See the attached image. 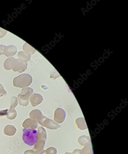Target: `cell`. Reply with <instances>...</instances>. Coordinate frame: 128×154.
Listing matches in <instances>:
<instances>
[{
  "label": "cell",
  "instance_id": "obj_1",
  "mask_svg": "<svg viewBox=\"0 0 128 154\" xmlns=\"http://www.w3.org/2000/svg\"><path fill=\"white\" fill-rule=\"evenodd\" d=\"M32 82V76L27 73L20 75L13 79V85L17 88H25L29 86Z\"/></svg>",
  "mask_w": 128,
  "mask_h": 154
},
{
  "label": "cell",
  "instance_id": "obj_2",
  "mask_svg": "<svg viewBox=\"0 0 128 154\" xmlns=\"http://www.w3.org/2000/svg\"><path fill=\"white\" fill-rule=\"evenodd\" d=\"M37 132V140L32 149L35 152H39L43 150L47 138L46 131L42 127L38 128Z\"/></svg>",
  "mask_w": 128,
  "mask_h": 154
},
{
  "label": "cell",
  "instance_id": "obj_3",
  "mask_svg": "<svg viewBox=\"0 0 128 154\" xmlns=\"http://www.w3.org/2000/svg\"><path fill=\"white\" fill-rule=\"evenodd\" d=\"M37 131L35 129L25 128L23 129V140L27 145L30 146L34 145L37 140Z\"/></svg>",
  "mask_w": 128,
  "mask_h": 154
},
{
  "label": "cell",
  "instance_id": "obj_4",
  "mask_svg": "<svg viewBox=\"0 0 128 154\" xmlns=\"http://www.w3.org/2000/svg\"><path fill=\"white\" fill-rule=\"evenodd\" d=\"M33 92L32 88H23L21 92L18 95L17 99L20 106L26 107L29 103L31 95Z\"/></svg>",
  "mask_w": 128,
  "mask_h": 154
},
{
  "label": "cell",
  "instance_id": "obj_5",
  "mask_svg": "<svg viewBox=\"0 0 128 154\" xmlns=\"http://www.w3.org/2000/svg\"><path fill=\"white\" fill-rule=\"evenodd\" d=\"M10 109L8 110L6 116L8 119L13 120L15 119L17 116V113L15 110V108L18 103V99L16 97H12L10 98Z\"/></svg>",
  "mask_w": 128,
  "mask_h": 154
},
{
  "label": "cell",
  "instance_id": "obj_6",
  "mask_svg": "<svg viewBox=\"0 0 128 154\" xmlns=\"http://www.w3.org/2000/svg\"><path fill=\"white\" fill-rule=\"evenodd\" d=\"M11 68L13 71L21 73L26 69L28 66L27 63L22 62L19 59H13L11 63Z\"/></svg>",
  "mask_w": 128,
  "mask_h": 154
},
{
  "label": "cell",
  "instance_id": "obj_7",
  "mask_svg": "<svg viewBox=\"0 0 128 154\" xmlns=\"http://www.w3.org/2000/svg\"><path fill=\"white\" fill-rule=\"evenodd\" d=\"M38 123L35 120L31 118L25 119L22 124L23 127L25 129H35L37 128Z\"/></svg>",
  "mask_w": 128,
  "mask_h": 154
},
{
  "label": "cell",
  "instance_id": "obj_8",
  "mask_svg": "<svg viewBox=\"0 0 128 154\" xmlns=\"http://www.w3.org/2000/svg\"><path fill=\"white\" fill-rule=\"evenodd\" d=\"M43 100L41 95L37 94H34L31 95L29 101L33 107H35L41 103Z\"/></svg>",
  "mask_w": 128,
  "mask_h": 154
},
{
  "label": "cell",
  "instance_id": "obj_9",
  "mask_svg": "<svg viewBox=\"0 0 128 154\" xmlns=\"http://www.w3.org/2000/svg\"><path fill=\"white\" fill-rule=\"evenodd\" d=\"M38 123L41 125L42 126L46 127L49 129H55L54 124H55L54 122L43 116L40 120L38 121Z\"/></svg>",
  "mask_w": 128,
  "mask_h": 154
},
{
  "label": "cell",
  "instance_id": "obj_10",
  "mask_svg": "<svg viewBox=\"0 0 128 154\" xmlns=\"http://www.w3.org/2000/svg\"><path fill=\"white\" fill-rule=\"evenodd\" d=\"M17 48L16 46L11 45L5 46L4 51V54L7 57H13L17 53Z\"/></svg>",
  "mask_w": 128,
  "mask_h": 154
},
{
  "label": "cell",
  "instance_id": "obj_11",
  "mask_svg": "<svg viewBox=\"0 0 128 154\" xmlns=\"http://www.w3.org/2000/svg\"><path fill=\"white\" fill-rule=\"evenodd\" d=\"M30 118L35 119L38 122L43 117L40 110L35 109L32 110L29 114Z\"/></svg>",
  "mask_w": 128,
  "mask_h": 154
},
{
  "label": "cell",
  "instance_id": "obj_12",
  "mask_svg": "<svg viewBox=\"0 0 128 154\" xmlns=\"http://www.w3.org/2000/svg\"><path fill=\"white\" fill-rule=\"evenodd\" d=\"M17 131V129L14 126L8 125L5 127L4 129V133L6 135L13 136L14 135Z\"/></svg>",
  "mask_w": 128,
  "mask_h": 154
},
{
  "label": "cell",
  "instance_id": "obj_13",
  "mask_svg": "<svg viewBox=\"0 0 128 154\" xmlns=\"http://www.w3.org/2000/svg\"><path fill=\"white\" fill-rule=\"evenodd\" d=\"M18 57L19 60L20 61L24 62L27 63L31 59V55L29 54H27L24 51H21L19 52L18 53Z\"/></svg>",
  "mask_w": 128,
  "mask_h": 154
},
{
  "label": "cell",
  "instance_id": "obj_14",
  "mask_svg": "<svg viewBox=\"0 0 128 154\" xmlns=\"http://www.w3.org/2000/svg\"><path fill=\"white\" fill-rule=\"evenodd\" d=\"M23 50L25 53H27V54H30L31 55L34 54L36 51L35 49L27 43H24L23 45Z\"/></svg>",
  "mask_w": 128,
  "mask_h": 154
},
{
  "label": "cell",
  "instance_id": "obj_15",
  "mask_svg": "<svg viewBox=\"0 0 128 154\" xmlns=\"http://www.w3.org/2000/svg\"><path fill=\"white\" fill-rule=\"evenodd\" d=\"M15 59L14 57H12L10 58H8L5 60L4 63V68L6 70H10L11 69V63L13 59Z\"/></svg>",
  "mask_w": 128,
  "mask_h": 154
},
{
  "label": "cell",
  "instance_id": "obj_16",
  "mask_svg": "<svg viewBox=\"0 0 128 154\" xmlns=\"http://www.w3.org/2000/svg\"><path fill=\"white\" fill-rule=\"evenodd\" d=\"M46 154H56L57 150L55 148L50 147L45 150Z\"/></svg>",
  "mask_w": 128,
  "mask_h": 154
},
{
  "label": "cell",
  "instance_id": "obj_17",
  "mask_svg": "<svg viewBox=\"0 0 128 154\" xmlns=\"http://www.w3.org/2000/svg\"><path fill=\"white\" fill-rule=\"evenodd\" d=\"M7 94L4 89L3 86L2 84H0V97L3 96H5Z\"/></svg>",
  "mask_w": 128,
  "mask_h": 154
},
{
  "label": "cell",
  "instance_id": "obj_18",
  "mask_svg": "<svg viewBox=\"0 0 128 154\" xmlns=\"http://www.w3.org/2000/svg\"><path fill=\"white\" fill-rule=\"evenodd\" d=\"M8 31L4 29L0 28V38H3L6 35Z\"/></svg>",
  "mask_w": 128,
  "mask_h": 154
},
{
  "label": "cell",
  "instance_id": "obj_19",
  "mask_svg": "<svg viewBox=\"0 0 128 154\" xmlns=\"http://www.w3.org/2000/svg\"><path fill=\"white\" fill-rule=\"evenodd\" d=\"M5 46L3 45H0V55L4 54V51L5 48Z\"/></svg>",
  "mask_w": 128,
  "mask_h": 154
},
{
  "label": "cell",
  "instance_id": "obj_20",
  "mask_svg": "<svg viewBox=\"0 0 128 154\" xmlns=\"http://www.w3.org/2000/svg\"><path fill=\"white\" fill-rule=\"evenodd\" d=\"M34 151L33 150H28L24 152V154H34Z\"/></svg>",
  "mask_w": 128,
  "mask_h": 154
},
{
  "label": "cell",
  "instance_id": "obj_21",
  "mask_svg": "<svg viewBox=\"0 0 128 154\" xmlns=\"http://www.w3.org/2000/svg\"><path fill=\"white\" fill-rule=\"evenodd\" d=\"M34 154H46L45 150L41 151L39 152H35Z\"/></svg>",
  "mask_w": 128,
  "mask_h": 154
}]
</instances>
